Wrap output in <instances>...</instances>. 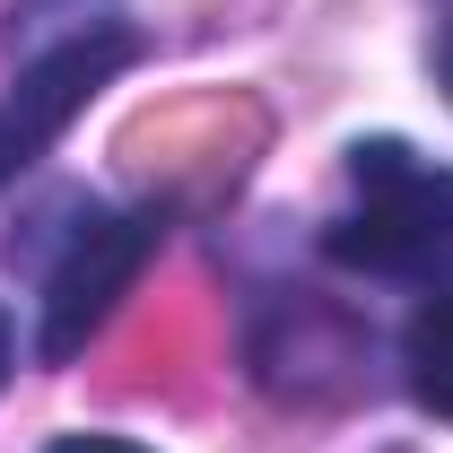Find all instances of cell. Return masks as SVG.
I'll return each mask as SVG.
<instances>
[{
    "label": "cell",
    "instance_id": "cell-3",
    "mask_svg": "<svg viewBox=\"0 0 453 453\" xmlns=\"http://www.w3.org/2000/svg\"><path fill=\"white\" fill-rule=\"evenodd\" d=\"M122 61H140V35L131 27H88V35H70V44L27 61L9 79V96H0V183H18V174L35 166L61 140V122L88 105Z\"/></svg>",
    "mask_w": 453,
    "mask_h": 453
},
{
    "label": "cell",
    "instance_id": "cell-1",
    "mask_svg": "<svg viewBox=\"0 0 453 453\" xmlns=\"http://www.w3.org/2000/svg\"><path fill=\"white\" fill-rule=\"evenodd\" d=\"M323 253L366 280H445L453 271V166L410 140L349 149V210L323 226Z\"/></svg>",
    "mask_w": 453,
    "mask_h": 453
},
{
    "label": "cell",
    "instance_id": "cell-6",
    "mask_svg": "<svg viewBox=\"0 0 453 453\" xmlns=\"http://www.w3.org/2000/svg\"><path fill=\"white\" fill-rule=\"evenodd\" d=\"M445 88H453V27H445Z\"/></svg>",
    "mask_w": 453,
    "mask_h": 453
},
{
    "label": "cell",
    "instance_id": "cell-7",
    "mask_svg": "<svg viewBox=\"0 0 453 453\" xmlns=\"http://www.w3.org/2000/svg\"><path fill=\"white\" fill-rule=\"evenodd\" d=\"M0 375H9V323H0Z\"/></svg>",
    "mask_w": 453,
    "mask_h": 453
},
{
    "label": "cell",
    "instance_id": "cell-2",
    "mask_svg": "<svg viewBox=\"0 0 453 453\" xmlns=\"http://www.w3.org/2000/svg\"><path fill=\"white\" fill-rule=\"evenodd\" d=\"M157 235H166L157 210H122V219L88 210V219L70 226L53 280H44V357H53V366H61V357H79L88 332L131 296V280H140L149 253H157Z\"/></svg>",
    "mask_w": 453,
    "mask_h": 453
},
{
    "label": "cell",
    "instance_id": "cell-4",
    "mask_svg": "<svg viewBox=\"0 0 453 453\" xmlns=\"http://www.w3.org/2000/svg\"><path fill=\"white\" fill-rule=\"evenodd\" d=\"M401 384L427 418H453V288L418 296V314L401 323Z\"/></svg>",
    "mask_w": 453,
    "mask_h": 453
},
{
    "label": "cell",
    "instance_id": "cell-5",
    "mask_svg": "<svg viewBox=\"0 0 453 453\" xmlns=\"http://www.w3.org/2000/svg\"><path fill=\"white\" fill-rule=\"evenodd\" d=\"M53 453H149V445H131V436H61Z\"/></svg>",
    "mask_w": 453,
    "mask_h": 453
}]
</instances>
